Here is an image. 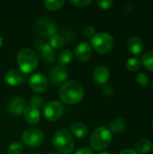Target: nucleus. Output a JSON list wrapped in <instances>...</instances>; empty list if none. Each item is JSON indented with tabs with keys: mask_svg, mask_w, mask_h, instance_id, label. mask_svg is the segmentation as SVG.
<instances>
[{
	"mask_svg": "<svg viewBox=\"0 0 153 154\" xmlns=\"http://www.w3.org/2000/svg\"><path fill=\"white\" fill-rule=\"evenodd\" d=\"M84 88L77 81L70 80L62 84L59 90L60 100L67 105H75L80 102L84 97Z\"/></svg>",
	"mask_w": 153,
	"mask_h": 154,
	"instance_id": "f257e3e1",
	"label": "nucleus"
},
{
	"mask_svg": "<svg viewBox=\"0 0 153 154\" xmlns=\"http://www.w3.org/2000/svg\"><path fill=\"white\" fill-rule=\"evenodd\" d=\"M52 143L60 154H71L74 150V141L71 134L66 129H60L52 137Z\"/></svg>",
	"mask_w": 153,
	"mask_h": 154,
	"instance_id": "f03ea898",
	"label": "nucleus"
},
{
	"mask_svg": "<svg viewBox=\"0 0 153 154\" xmlns=\"http://www.w3.org/2000/svg\"><path fill=\"white\" fill-rule=\"evenodd\" d=\"M37 54L31 49L25 48L21 50L17 55V63L22 72L28 74L32 72L38 66Z\"/></svg>",
	"mask_w": 153,
	"mask_h": 154,
	"instance_id": "7ed1b4c3",
	"label": "nucleus"
},
{
	"mask_svg": "<svg viewBox=\"0 0 153 154\" xmlns=\"http://www.w3.org/2000/svg\"><path fill=\"white\" fill-rule=\"evenodd\" d=\"M112 141V133L105 126H99L94 130L90 136V145L94 150L102 151L106 149Z\"/></svg>",
	"mask_w": 153,
	"mask_h": 154,
	"instance_id": "20e7f679",
	"label": "nucleus"
},
{
	"mask_svg": "<svg viewBox=\"0 0 153 154\" xmlns=\"http://www.w3.org/2000/svg\"><path fill=\"white\" fill-rule=\"evenodd\" d=\"M91 46L98 53H107L114 47V39L107 32H99L91 39Z\"/></svg>",
	"mask_w": 153,
	"mask_h": 154,
	"instance_id": "39448f33",
	"label": "nucleus"
},
{
	"mask_svg": "<svg viewBox=\"0 0 153 154\" xmlns=\"http://www.w3.org/2000/svg\"><path fill=\"white\" fill-rule=\"evenodd\" d=\"M23 143L31 148H36L42 144L44 141V134L37 128L26 129L22 134Z\"/></svg>",
	"mask_w": 153,
	"mask_h": 154,
	"instance_id": "423d86ee",
	"label": "nucleus"
},
{
	"mask_svg": "<svg viewBox=\"0 0 153 154\" xmlns=\"http://www.w3.org/2000/svg\"><path fill=\"white\" fill-rule=\"evenodd\" d=\"M35 31L41 36L45 38H50L57 32V26L54 21L50 18H41L35 23Z\"/></svg>",
	"mask_w": 153,
	"mask_h": 154,
	"instance_id": "0eeeda50",
	"label": "nucleus"
},
{
	"mask_svg": "<svg viewBox=\"0 0 153 154\" xmlns=\"http://www.w3.org/2000/svg\"><path fill=\"white\" fill-rule=\"evenodd\" d=\"M63 106L58 102V101H51L49 102L43 109V114L45 118L48 121L50 122H55L57 120H59L61 116L63 115Z\"/></svg>",
	"mask_w": 153,
	"mask_h": 154,
	"instance_id": "6e6552de",
	"label": "nucleus"
},
{
	"mask_svg": "<svg viewBox=\"0 0 153 154\" xmlns=\"http://www.w3.org/2000/svg\"><path fill=\"white\" fill-rule=\"evenodd\" d=\"M69 78V70L65 66L56 65L49 72V80L53 86H58L61 83H65Z\"/></svg>",
	"mask_w": 153,
	"mask_h": 154,
	"instance_id": "1a4fd4ad",
	"label": "nucleus"
},
{
	"mask_svg": "<svg viewBox=\"0 0 153 154\" xmlns=\"http://www.w3.org/2000/svg\"><path fill=\"white\" fill-rule=\"evenodd\" d=\"M34 46L39 51V53H40L41 59L45 62L51 63V62H53L55 60L56 53H55V51L50 47V44L45 43L41 40L38 39V40H35Z\"/></svg>",
	"mask_w": 153,
	"mask_h": 154,
	"instance_id": "9d476101",
	"label": "nucleus"
},
{
	"mask_svg": "<svg viewBox=\"0 0 153 154\" xmlns=\"http://www.w3.org/2000/svg\"><path fill=\"white\" fill-rule=\"evenodd\" d=\"M48 79L41 73H35L29 79V86L31 89L37 93L44 92L48 88Z\"/></svg>",
	"mask_w": 153,
	"mask_h": 154,
	"instance_id": "9b49d317",
	"label": "nucleus"
},
{
	"mask_svg": "<svg viewBox=\"0 0 153 154\" xmlns=\"http://www.w3.org/2000/svg\"><path fill=\"white\" fill-rule=\"evenodd\" d=\"M26 107V103H25V100L23 98V97H13L8 105H7V109H8V112L13 115V116H21L24 109Z\"/></svg>",
	"mask_w": 153,
	"mask_h": 154,
	"instance_id": "f8f14e48",
	"label": "nucleus"
},
{
	"mask_svg": "<svg viewBox=\"0 0 153 154\" xmlns=\"http://www.w3.org/2000/svg\"><path fill=\"white\" fill-rule=\"evenodd\" d=\"M92 55V47L87 42H81L75 49V57L79 61L89 60Z\"/></svg>",
	"mask_w": 153,
	"mask_h": 154,
	"instance_id": "ddd939ff",
	"label": "nucleus"
},
{
	"mask_svg": "<svg viewBox=\"0 0 153 154\" xmlns=\"http://www.w3.org/2000/svg\"><path fill=\"white\" fill-rule=\"evenodd\" d=\"M93 77H94V80L97 85L103 86L105 85L110 78V71L109 69L103 65H100L98 67H96L94 70L93 73Z\"/></svg>",
	"mask_w": 153,
	"mask_h": 154,
	"instance_id": "4468645a",
	"label": "nucleus"
},
{
	"mask_svg": "<svg viewBox=\"0 0 153 154\" xmlns=\"http://www.w3.org/2000/svg\"><path fill=\"white\" fill-rule=\"evenodd\" d=\"M127 49L129 52L133 56H140L143 52L144 50V44L141 38L137 36L132 37L127 43Z\"/></svg>",
	"mask_w": 153,
	"mask_h": 154,
	"instance_id": "2eb2a0df",
	"label": "nucleus"
},
{
	"mask_svg": "<svg viewBox=\"0 0 153 154\" xmlns=\"http://www.w3.org/2000/svg\"><path fill=\"white\" fill-rule=\"evenodd\" d=\"M23 116L25 121L32 125H35L37 124H39V122L41 121V113L40 110L28 106L25 107L24 111H23Z\"/></svg>",
	"mask_w": 153,
	"mask_h": 154,
	"instance_id": "dca6fc26",
	"label": "nucleus"
},
{
	"mask_svg": "<svg viewBox=\"0 0 153 154\" xmlns=\"http://www.w3.org/2000/svg\"><path fill=\"white\" fill-rule=\"evenodd\" d=\"M5 81L10 86L20 85L23 81V73L17 69L7 70L5 74Z\"/></svg>",
	"mask_w": 153,
	"mask_h": 154,
	"instance_id": "f3484780",
	"label": "nucleus"
},
{
	"mask_svg": "<svg viewBox=\"0 0 153 154\" xmlns=\"http://www.w3.org/2000/svg\"><path fill=\"white\" fill-rule=\"evenodd\" d=\"M70 130H71L72 134L75 137L78 138V139L85 138L88 134V128L83 123H75V124H73L70 126Z\"/></svg>",
	"mask_w": 153,
	"mask_h": 154,
	"instance_id": "a211bd4d",
	"label": "nucleus"
},
{
	"mask_svg": "<svg viewBox=\"0 0 153 154\" xmlns=\"http://www.w3.org/2000/svg\"><path fill=\"white\" fill-rule=\"evenodd\" d=\"M152 143L150 140L146 139V138H141L135 143L136 152L142 154H146L151 152V150H152Z\"/></svg>",
	"mask_w": 153,
	"mask_h": 154,
	"instance_id": "6ab92c4d",
	"label": "nucleus"
},
{
	"mask_svg": "<svg viewBox=\"0 0 153 154\" xmlns=\"http://www.w3.org/2000/svg\"><path fill=\"white\" fill-rule=\"evenodd\" d=\"M125 121L123 118H115L109 124V130L112 133L119 134L125 129Z\"/></svg>",
	"mask_w": 153,
	"mask_h": 154,
	"instance_id": "aec40b11",
	"label": "nucleus"
},
{
	"mask_svg": "<svg viewBox=\"0 0 153 154\" xmlns=\"http://www.w3.org/2000/svg\"><path fill=\"white\" fill-rule=\"evenodd\" d=\"M72 59H73L72 52L69 50H64L60 52L59 58H58V62L60 66H65V65L70 63Z\"/></svg>",
	"mask_w": 153,
	"mask_h": 154,
	"instance_id": "412c9836",
	"label": "nucleus"
},
{
	"mask_svg": "<svg viewBox=\"0 0 153 154\" xmlns=\"http://www.w3.org/2000/svg\"><path fill=\"white\" fill-rule=\"evenodd\" d=\"M148 70L153 71V51H147L142 57L141 62Z\"/></svg>",
	"mask_w": 153,
	"mask_h": 154,
	"instance_id": "4be33fe9",
	"label": "nucleus"
},
{
	"mask_svg": "<svg viewBox=\"0 0 153 154\" xmlns=\"http://www.w3.org/2000/svg\"><path fill=\"white\" fill-rule=\"evenodd\" d=\"M65 44V40L62 36L58 35V34H54L53 36H51L50 38V47L54 50H59L61 49Z\"/></svg>",
	"mask_w": 153,
	"mask_h": 154,
	"instance_id": "5701e85b",
	"label": "nucleus"
},
{
	"mask_svg": "<svg viewBox=\"0 0 153 154\" xmlns=\"http://www.w3.org/2000/svg\"><path fill=\"white\" fill-rule=\"evenodd\" d=\"M65 4V2L63 0H47L44 1V5L45 7L50 10V11H57L60 10L63 5Z\"/></svg>",
	"mask_w": 153,
	"mask_h": 154,
	"instance_id": "b1692460",
	"label": "nucleus"
},
{
	"mask_svg": "<svg viewBox=\"0 0 153 154\" xmlns=\"http://www.w3.org/2000/svg\"><path fill=\"white\" fill-rule=\"evenodd\" d=\"M141 66H142L141 61L136 58H130L126 61V68L131 72H134V71L139 70Z\"/></svg>",
	"mask_w": 153,
	"mask_h": 154,
	"instance_id": "393cba45",
	"label": "nucleus"
},
{
	"mask_svg": "<svg viewBox=\"0 0 153 154\" xmlns=\"http://www.w3.org/2000/svg\"><path fill=\"white\" fill-rule=\"evenodd\" d=\"M23 152V146L21 143L15 142L10 144V146L7 149L8 154H22Z\"/></svg>",
	"mask_w": 153,
	"mask_h": 154,
	"instance_id": "a878e982",
	"label": "nucleus"
},
{
	"mask_svg": "<svg viewBox=\"0 0 153 154\" xmlns=\"http://www.w3.org/2000/svg\"><path fill=\"white\" fill-rule=\"evenodd\" d=\"M30 106L39 110L40 108H42L44 106V99L42 97H41L40 96L35 95L32 97Z\"/></svg>",
	"mask_w": 153,
	"mask_h": 154,
	"instance_id": "bb28decb",
	"label": "nucleus"
},
{
	"mask_svg": "<svg viewBox=\"0 0 153 154\" xmlns=\"http://www.w3.org/2000/svg\"><path fill=\"white\" fill-rule=\"evenodd\" d=\"M136 80H137L138 84H139L140 86L143 87V88H146V87L149 85V78H148V76H147L145 73H143V72H140V73L137 74V76H136Z\"/></svg>",
	"mask_w": 153,
	"mask_h": 154,
	"instance_id": "cd10ccee",
	"label": "nucleus"
},
{
	"mask_svg": "<svg viewBox=\"0 0 153 154\" xmlns=\"http://www.w3.org/2000/svg\"><path fill=\"white\" fill-rule=\"evenodd\" d=\"M83 33H84V35H85L87 38H91V39H92V38L96 34V28H95L94 26H92V25H87V26H86V27L84 28Z\"/></svg>",
	"mask_w": 153,
	"mask_h": 154,
	"instance_id": "c85d7f7f",
	"label": "nucleus"
},
{
	"mask_svg": "<svg viewBox=\"0 0 153 154\" xmlns=\"http://www.w3.org/2000/svg\"><path fill=\"white\" fill-rule=\"evenodd\" d=\"M92 3L91 0H70V4L78 7H85Z\"/></svg>",
	"mask_w": 153,
	"mask_h": 154,
	"instance_id": "c756f323",
	"label": "nucleus"
},
{
	"mask_svg": "<svg viewBox=\"0 0 153 154\" xmlns=\"http://www.w3.org/2000/svg\"><path fill=\"white\" fill-rule=\"evenodd\" d=\"M98 6L101 8V9H104V10H108L111 8L112 5H113V1L111 0H105V1H97L96 2Z\"/></svg>",
	"mask_w": 153,
	"mask_h": 154,
	"instance_id": "7c9ffc66",
	"label": "nucleus"
},
{
	"mask_svg": "<svg viewBox=\"0 0 153 154\" xmlns=\"http://www.w3.org/2000/svg\"><path fill=\"white\" fill-rule=\"evenodd\" d=\"M75 154H94V152H93L90 148L83 147V148L78 149V150L76 152V153Z\"/></svg>",
	"mask_w": 153,
	"mask_h": 154,
	"instance_id": "2f4dec72",
	"label": "nucleus"
},
{
	"mask_svg": "<svg viewBox=\"0 0 153 154\" xmlns=\"http://www.w3.org/2000/svg\"><path fill=\"white\" fill-rule=\"evenodd\" d=\"M103 93L106 96H107V97L111 96L113 94V88H112V87L111 86H105L103 88Z\"/></svg>",
	"mask_w": 153,
	"mask_h": 154,
	"instance_id": "473e14b6",
	"label": "nucleus"
},
{
	"mask_svg": "<svg viewBox=\"0 0 153 154\" xmlns=\"http://www.w3.org/2000/svg\"><path fill=\"white\" fill-rule=\"evenodd\" d=\"M119 154H138V152L132 149H125V150H123Z\"/></svg>",
	"mask_w": 153,
	"mask_h": 154,
	"instance_id": "72a5a7b5",
	"label": "nucleus"
},
{
	"mask_svg": "<svg viewBox=\"0 0 153 154\" xmlns=\"http://www.w3.org/2000/svg\"><path fill=\"white\" fill-rule=\"evenodd\" d=\"M98 154H110L108 152H99Z\"/></svg>",
	"mask_w": 153,
	"mask_h": 154,
	"instance_id": "f704fd0d",
	"label": "nucleus"
},
{
	"mask_svg": "<svg viewBox=\"0 0 153 154\" xmlns=\"http://www.w3.org/2000/svg\"><path fill=\"white\" fill-rule=\"evenodd\" d=\"M30 154H39V153H37V152H31Z\"/></svg>",
	"mask_w": 153,
	"mask_h": 154,
	"instance_id": "c9c22d12",
	"label": "nucleus"
},
{
	"mask_svg": "<svg viewBox=\"0 0 153 154\" xmlns=\"http://www.w3.org/2000/svg\"><path fill=\"white\" fill-rule=\"evenodd\" d=\"M47 154H59V153H56V152H49V153Z\"/></svg>",
	"mask_w": 153,
	"mask_h": 154,
	"instance_id": "e433bc0d",
	"label": "nucleus"
},
{
	"mask_svg": "<svg viewBox=\"0 0 153 154\" xmlns=\"http://www.w3.org/2000/svg\"><path fill=\"white\" fill-rule=\"evenodd\" d=\"M152 129H153V120H152Z\"/></svg>",
	"mask_w": 153,
	"mask_h": 154,
	"instance_id": "4c0bfd02",
	"label": "nucleus"
},
{
	"mask_svg": "<svg viewBox=\"0 0 153 154\" xmlns=\"http://www.w3.org/2000/svg\"><path fill=\"white\" fill-rule=\"evenodd\" d=\"M152 88H153V86H152Z\"/></svg>",
	"mask_w": 153,
	"mask_h": 154,
	"instance_id": "58836bf2",
	"label": "nucleus"
}]
</instances>
